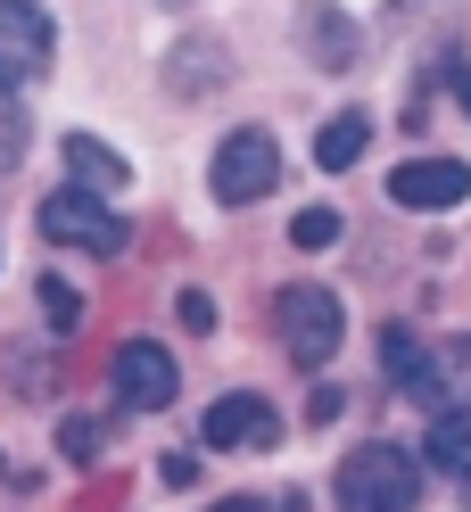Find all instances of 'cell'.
Listing matches in <instances>:
<instances>
[{
  "label": "cell",
  "mask_w": 471,
  "mask_h": 512,
  "mask_svg": "<svg viewBox=\"0 0 471 512\" xmlns=\"http://www.w3.org/2000/svg\"><path fill=\"white\" fill-rule=\"evenodd\" d=\"M339 512H414L422 504V463L405 455V446H356L348 463H339Z\"/></svg>",
  "instance_id": "1"
},
{
  "label": "cell",
  "mask_w": 471,
  "mask_h": 512,
  "mask_svg": "<svg viewBox=\"0 0 471 512\" xmlns=\"http://www.w3.org/2000/svg\"><path fill=\"white\" fill-rule=\"evenodd\" d=\"M273 331H281V356H290L298 372H323L339 356V331H348L339 290H323V281H290V290L273 298Z\"/></svg>",
  "instance_id": "2"
},
{
  "label": "cell",
  "mask_w": 471,
  "mask_h": 512,
  "mask_svg": "<svg viewBox=\"0 0 471 512\" xmlns=\"http://www.w3.org/2000/svg\"><path fill=\"white\" fill-rule=\"evenodd\" d=\"M215 199H224V207H257L265 199V190L281 182V141L265 133V124H240V133H224V141H215Z\"/></svg>",
  "instance_id": "3"
},
{
  "label": "cell",
  "mask_w": 471,
  "mask_h": 512,
  "mask_svg": "<svg viewBox=\"0 0 471 512\" xmlns=\"http://www.w3.org/2000/svg\"><path fill=\"white\" fill-rule=\"evenodd\" d=\"M42 240H67V248H91V256H124L133 248V223H124L108 199H91V190H50L42 199Z\"/></svg>",
  "instance_id": "4"
},
{
  "label": "cell",
  "mask_w": 471,
  "mask_h": 512,
  "mask_svg": "<svg viewBox=\"0 0 471 512\" xmlns=\"http://www.w3.org/2000/svg\"><path fill=\"white\" fill-rule=\"evenodd\" d=\"M199 438L215 446V455H265V446H281V405L257 397V389H232V397L207 405Z\"/></svg>",
  "instance_id": "5"
},
{
  "label": "cell",
  "mask_w": 471,
  "mask_h": 512,
  "mask_svg": "<svg viewBox=\"0 0 471 512\" xmlns=\"http://www.w3.org/2000/svg\"><path fill=\"white\" fill-rule=\"evenodd\" d=\"M389 199L414 207V215H447L471 199V166L463 157H405V166L389 174Z\"/></svg>",
  "instance_id": "6"
},
{
  "label": "cell",
  "mask_w": 471,
  "mask_h": 512,
  "mask_svg": "<svg viewBox=\"0 0 471 512\" xmlns=\"http://www.w3.org/2000/svg\"><path fill=\"white\" fill-rule=\"evenodd\" d=\"M116 397L133 405V413H166V405L182 397L174 356H166L157 339H124V347H116Z\"/></svg>",
  "instance_id": "7"
},
{
  "label": "cell",
  "mask_w": 471,
  "mask_h": 512,
  "mask_svg": "<svg viewBox=\"0 0 471 512\" xmlns=\"http://www.w3.org/2000/svg\"><path fill=\"white\" fill-rule=\"evenodd\" d=\"M50 67V17L42 9H17V0H0V83H25Z\"/></svg>",
  "instance_id": "8"
},
{
  "label": "cell",
  "mask_w": 471,
  "mask_h": 512,
  "mask_svg": "<svg viewBox=\"0 0 471 512\" xmlns=\"http://www.w3.org/2000/svg\"><path fill=\"white\" fill-rule=\"evenodd\" d=\"M430 413H463L471 422V339L430 347Z\"/></svg>",
  "instance_id": "9"
},
{
  "label": "cell",
  "mask_w": 471,
  "mask_h": 512,
  "mask_svg": "<svg viewBox=\"0 0 471 512\" xmlns=\"http://www.w3.org/2000/svg\"><path fill=\"white\" fill-rule=\"evenodd\" d=\"M298 42H306V58H314V67H356V25L348 17H339V9H306L298 17Z\"/></svg>",
  "instance_id": "10"
},
{
  "label": "cell",
  "mask_w": 471,
  "mask_h": 512,
  "mask_svg": "<svg viewBox=\"0 0 471 512\" xmlns=\"http://www.w3.org/2000/svg\"><path fill=\"white\" fill-rule=\"evenodd\" d=\"M67 174H75V190H91V199H108V190L133 182V174H124V157L108 141H91V133H67Z\"/></svg>",
  "instance_id": "11"
},
{
  "label": "cell",
  "mask_w": 471,
  "mask_h": 512,
  "mask_svg": "<svg viewBox=\"0 0 471 512\" xmlns=\"http://www.w3.org/2000/svg\"><path fill=\"white\" fill-rule=\"evenodd\" d=\"M364 141H372V116H364V108H348V116H331L323 133H314V157H323V174H348L356 157H364Z\"/></svg>",
  "instance_id": "12"
},
{
  "label": "cell",
  "mask_w": 471,
  "mask_h": 512,
  "mask_svg": "<svg viewBox=\"0 0 471 512\" xmlns=\"http://www.w3.org/2000/svg\"><path fill=\"white\" fill-rule=\"evenodd\" d=\"M381 356H389V380H397V389L430 405V347H422L414 331H381Z\"/></svg>",
  "instance_id": "13"
},
{
  "label": "cell",
  "mask_w": 471,
  "mask_h": 512,
  "mask_svg": "<svg viewBox=\"0 0 471 512\" xmlns=\"http://www.w3.org/2000/svg\"><path fill=\"white\" fill-rule=\"evenodd\" d=\"M422 455L438 463V471H471V422H463V413H438V422H430V438H422Z\"/></svg>",
  "instance_id": "14"
},
{
  "label": "cell",
  "mask_w": 471,
  "mask_h": 512,
  "mask_svg": "<svg viewBox=\"0 0 471 512\" xmlns=\"http://www.w3.org/2000/svg\"><path fill=\"white\" fill-rule=\"evenodd\" d=\"M290 248H339V207H298V223H290Z\"/></svg>",
  "instance_id": "15"
},
{
  "label": "cell",
  "mask_w": 471,
  "mask_h": 512,
  "mask_svg": "<svg viewBox=\"0 0 471 512\" xmlns=\"http://www.w3.org/2000/svg\"><path fill=\"white\" fill-rule=\"evenodd\" d=\"M25 133H34V124H25V108L9 100V91H0V174H17V157H25Z\"/></svg>",
  "instance_id": "16"
},
{
  "label": "cell",
  "mask_w": 471,
  "mask_h": 512,
  "mask_svg": "<svg viewBox=\"0 0 471 512\" xmlns=\"http://www.w3.org/2000/svg\"><path fill=\"white\" fill-rule=\"evenodd\" d=\"M42 314H50V331H75L83 323V298L67 290V281H42Z\"/></svg>",
  "instance_id": "17"
},
{
  "label": "cell",
  "mask_w": 471,
  "mask_h": 512,
  "mask_svg": "<svg viewBox=\"0 0 471 512\" xmlns=\"http://www.w3.org/2000/svg\"><path fill=\"white\" fill-rule=\"evenodd\" d=\"M58 446H67V463H100V446H108V438H100V422H83V413H75V422L58 430Z\"/></svg>",
  "instance_id": "18"
},
{
  "label": "cell",
  "mask_w": 471,
  "mask_h": 512,
  "mask_svg": "<svg viewBox=\"0 0 471 512\" xmlns=\"http://www.w3.org/2000/svg\"><path fill=\"white\" fill-rule=\"evenodd\" d=\"M182 331H215V298L207 290H182Z\"/></svg>",
  "instance_id": "19"
},
{
  "label": "cell",
  "mask_w": 471,
  "mask_h": 512,
  "mask_svg": "<svg viewBox=\"0 0 471 512\" xmlns=\"http://www.w3.org/2000/svg\"><path fill=\"white\" fill-rule=\"evenodd\" d=\"M455 100H463V116H471V67H455Z\"/></svg>",
  "instance_id": "20"
},
{
  "label": "cell",
  "mask_w": 471,
  "mask_h": 512,
  "mask_svg": "<svg viewBox=\"0 0 471 512\" xmlns=\"http://www.w3.org/2000/svg\"><path fill=\"white\" fill-rule=\"evenodd\" d=\"M207 512H257V504H248V496H224V504H207Z\"/></svg>",
  "instance_id": "21"
},
{
  "label": "cell",
  "mask_w": 471,
  "mask_h": 512,
  "mask_svg": "<svg viewBox=\"0 0 471 512\" xmlns=\"http://www.w3.org/2000/svg\"><path fill=\"white\" fill-rule=\"evenodd\" d=\"M463 504H471V471H463Z\"/></svg>",
  "instance_id": "22"
},
{
  "label": "cell",
  "mask_w": 471,
  "mask_h": 512,
  "mask_svg": "<svg viewBox=\"0 0 471 512\" xmlns=\"http://www.w3.org/2000/svg\"><path fill=\"white\" fill-rule=\"evenodd\" d=\"M0 91H9V83H0Z\"/></svg>",
  "instance_id": "23"
}]
</instances>
